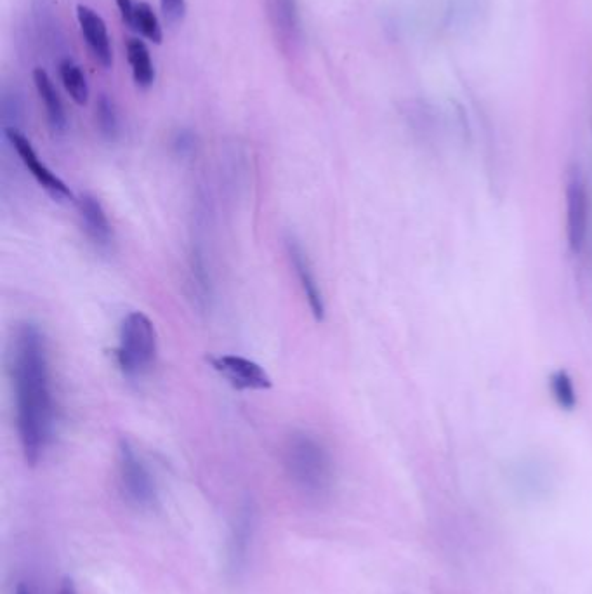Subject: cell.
<instances>
[{"instance_id": "1", "label": "cell", "mask_w": 592, "mask_h": 594, "mask_svg": "<svg viewBox=\"0 0 592 594\" xmlns=\"http://www.w3.org/2000/svg\"><path fill=\"white\" fill-rule=\"evenodd\" d=\"M11 377L21 450L30 466L46 454L54 433V398L49 350L39 325L16 330L11 350Z\"/></svg>"}, {"instance_id": "2", "label": "cell", "mask_w": 592, "mask_h": 594, "mask_svg": "<svg viewBox=\"0 0 592 594\" xmlns=\"http://www.w3.org/2000/svg\"><path fill=\"white\" fill-rule=\"evenodd\" d=\"M287 475L301 494L322 499L334 485V462L329 450L315 435L297 431L290 435L283 452Z\"/></svg>"}, {"instance_id": "3", "label": "cell", "mask_w": 592, "mask_h": 594, "mask_svg": "<svg viewBox=\"0 0 592 594\" xmlns=\"http://www.w3.org/2000/svg\"><path fill=\"white\" fill-rule=\"evenodd\" d=\"M157 329L143 311H131L120 325L119 346L115 351L119 369L131 379L145 376L157 360Z\"/></svg>"}, {"instance_id": "4", "label": "cell", "mask_w": 592, "mask_h": 594, "mask_svg": "<svg viewBox=\"0 0 592 594\" xmlns=\"http://www.w3.org/2000/svg\"><path fill=\"white\" fill-rule=\"evenodd\" d=\"M119 482L125 501L139 511H150L158 502L157 482L136 447L119 443Z\"/></svg>"}, {"instance_id": "5", "label": "cell", "mask_w": 592, "mask_h": 594, "mask_svg": "<svg viewBox=\"0 0 592 594\" xmlns=\"http://www.w3.org/2000/svg\"><path fill=\"white\" fill-rule=\"evenodd\" d=\"M212 369L238 391H268L273 388L270 374L259 363L240 355H212Z\"/></svg>"}, {"instance_id": "6", "label": "cell", "mask_w": 592, "mask_h": 594, "mask_svg": "<svg viewBox=\"0 0 592 594\" xmlns=\"http://www.w3.org/2000/svg\"><path fill=\"white\" fill-rule=\"evenodd\" d=\"M6 138L9 139V143L13 145L21 162L27 167L28 172L32 174L35 181H37V183H39L51 197L56 198V200H73L72 190L66 186L65 181H63L60 176H56V172L51 171V169L40 160L39 155L35 152V148H33L32 143L28 141L25 134H21V132L18 131V129H14V127H7Z\"/></svg>"}, {"instance_id": "7", "label": "cell", "mask_w": 592, "mask_h": 594, "mask_svg": "<svg viewBox=\"0 0 592 594\" xmlns=\"http://www.w3.org/2000/svg\"><path fill=\"white\" fill-rule=\"evenodd\" d=\"M589 228V195L579 171L573 172L566 185V238L573 254L584 249Z\"/></svg>"}, {"instance_id": "8", "label": "cell", "mask_w": 592, "mask_h": 594, "mask_svg": "<svg viewBox=\"0 0 592 594\" xmlns=\"http://www.w3.org/2000/svg\"><path fill=\"white\" fill-rule=\"evenodd\" d=\"M285 247H287L290 264L294 268L299 285L303 289L304 297H306L308 306H310L311 315L315 317L316 322H323L325 313H327V304H325L322 285L316 278L315 268H313L308 252L304 249V245L301 244V240H297L294 235H287Z\"/></svg>"}, {"instance_id": "9", "label": "cell", "mask_w": 592, "mask_h": 594, "mask_svg": "<svg viewBox=\"0 0 592 594\" xmlns=\"http://www.w3.org/2000/svg\"><path fill=\"white\" fill-rule=\"evenodd\" d=\"M254 530H256V513L252 506L247 504L238 513L235 525L231 528L230 542H228V565L235 575L245 570L252 539H254Z\"/></svg>"}, {"instance_id": "10", "label": "cell", "mask_w": 592, "mask_h": 594, "mask_svg": "<svg viewBox=\"0 0 592 594\" xmlns=\"http://www.w3.org/2000/svg\"><path fill=\"white\" fill-rule=\"evenodd\" d=\"M77 18H79L80 30L84 33V39L94 58L99 65L110 68L113 63V51L105 21L96 11L87 6L77 7Z\"/></svg>"}, {"instance_id": "11", "label": "cell", "mask_w": 592, "mask_h": 594, "mask_svg": "<svg viewBox=\"0 0 592 594\" xmlns=\"http://www.w3.org/2000/svg\"><path fill=\"white\" fill-rule=\"evenodd\" d=\"M80 218L86 230L87 237L91 238L98 249L106 251L113 244V228L110 219L106 216L105 207L93 195H82L79 200Z\"/></svg>"}, {"instance_id": "12", "label": "cell", "mask_w": 592, "mask_h": 594, "mask_svg": "<svg viewBox=\"0 0 592 594\" xmlns=\"http://www.w3.org/2000/svg\"><path fill=\"white\" fill-rule=\"evenodd\" d=\"M33 82H35L40 99L44 101V106H46L49 126H51L54 132L65 131V108H63V103H61L60 94L54 89L53 80L49 79V75L42 68H37L33 72Z\"/></svg>"}, {"instance_id": "13", "label": "cell", "mask_w": 592, "mask_h": 594, "mask_svg": "<svg viewBox=\"0 0 592 594\" xmlns=\"http://www.w3.org/2000/svg\"><path fill=\"white\" fill-rule=\"evenodd\" d=\"M127 60L131 63L132 79L136 86L148 89L155 82V68H153L150 51L145 42L139 39H129L127 42Z\"/></svg>"}, {"instance_id": "14", "label": "cell", "mask_w": 592, "mask_h": 594, "mask_svg": "<svg viewBox=\"0 0 592 594\" xmlns=\"http://www.w3.org/2000/svg\"><path fill=\"white\" fill-rule=\"evenodd\" d=\"M549 386H551V393H553L554 402L558 403V407L565 412H573L577 409V391H575V384L568 370L558 369L554 370L551 377H549Z\"/></svg>"}, {"instance_id": "15", "label": "cell", "mask_w": 592, "mask_h": 594, "mask_svg": "<svg viewBox=\"0 0 592 594\" xmlns=\"http://www.w3.org/2000/svg\"><path fill=\"white\" fill-rule=\"evenodd\" d=\"M129 27L141 33L146 39L152 40L155 44H160L162 37H164L157 14L153 13L152 6L146 4V2H136Z\"/></svg>"}, {"instance_id": "16", "label": "cell", "mask_w": 592, "mask_h": 594, "mask_svg": "<svg viewBox=\"0 0 592 594\" xmlns=\"http://www.w3.org/2000/svg\"><path fill=\"white\" fill-rule=\"evenodd\" d=\"M60 77L63 80L66 93L72 96L77 105H86L89 99V86H87L86 77L79 66L73 61L63 60L60 65Z\"/></svg>"}, {"instance_id": "17", "label": "cell", "mask_w": 592, "mask_h": 594, "mask_svg": "<svg viewBox=\"0 0 592 594\" xmlns=\"http://www.w3.org/2000/svg\"><path fill=\"white\" fill-rule=\"evenodd\" d=\"M273 18L277 21L280 32L294 33L297 28L296 0H271Z\"/></svg>"}, {"instance_id": "18", "label": "cell", "mask_w": 592, "mask_h": 594, "mask_svg": "<svg viewBox=\"0 0 592 594\" xmlns=\"http://www.w3.org/2000/svg\"><path fill=\"white\" fill-rule=\"evenodd\" d=\"M99 129L105 134L106 138L113 139L119 132V119L113 108L112 101L108 98H101L98 105Z\"/></svg>"}, {"instance_id": "19", "label": "cell", "mask_w": 592, "mask_h": 594, "mask_svg": "<svg viewBox=\"0 0 592 594\" xmlns=\"http://www.w3.org/2000/svg\"><path fill=\"white\" fill-rule=\"evenodd\" d=\"M160 6L169 23H178L185 18L186 0H160Z\"/></svg>"}, {"instance_id": "20", "label": "cell", "mask_w": 592, "mask_h": 594, "mask_svg": "<svg viewBox=\"0 0 592 594\" xmlns=\"http://www.w3.org/2000/svg\"><path fill=\"white\" fill-rule=\"evenodd\" d=\"M58 594H77V588H75L72 579H65V581H63Z\"/></svg>"}, {"instance_id": "21", "label": "cell", "mask_w": 592, "mask_h": 594, "mask_svg": "<svg viewBox=\"0 0 592 594\" xmlns=\"http://www.w3.org/2000/svg\"><path fill=\"white\" fill-rule=\"evenodd\" d=\"M16 594H32V593H30V589H28L27 586H23V584H20V586H18V588H16Z\"/></svg>"}]
</instances>
